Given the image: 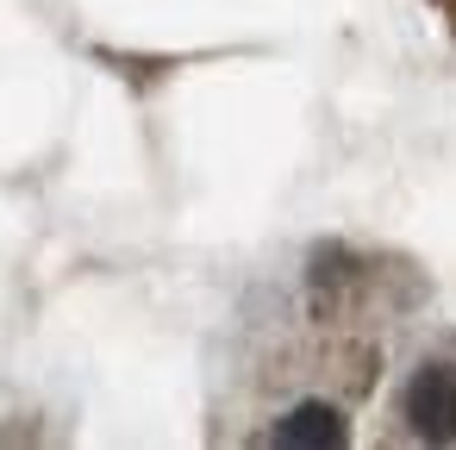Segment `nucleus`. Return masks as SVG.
<instances>
[{"label":"nucleus","mask_w":456,"mask_h":450,"mask_svg":"<svg viewBox=\"0 0 456 450\" xmlns=\"http://www.w3.org/2000/svg\"><path fill=\"white\" fill-rule=\"evenodd\" d=\"M275 444H344V419L331 406H294L281 425H275Z\"/></svg>","instance_id":"obj_2"},{"label":"nucleus","mask_w":456,"mask_h":450,"mask_svg":"<svg viewBox=\"0 0 456 450\" xmlns=\"http://www.w3.org/2000/svg\"><path fill=\"white\" fill-rule=\"evenodd\" d=\"M406 419L431 444H450L456 438V363H425L406 381Z\"/></svg>","instance_id":"obj_1"}]
</instances>
